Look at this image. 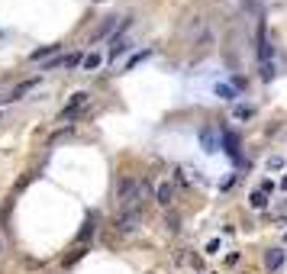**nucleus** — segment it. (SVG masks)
<instances>
[{
  "label": "nucleus",
  "instance_id": "obj_1",
  "mask_svg": "<svg viewBox=\"0 0 287 274\" xmlns=\"http://www.w3.org/2000/svg\"><path fill=\"white\" fill-rule=\"evenodd\" d=\"M139 197H142V184H139L136 178H123V181H119L116 200H119V207H123V210L139 207Z\"/></svg>",
  "mask_w": 287,
  "mask_h": 274
},
{
  "label": "nucleus",
  "instance_id": "obj_2",
  "mask_svg": "<svg viewBox=\"0 0 287 274\" xmlns=\"http://www.w3.org/2000/svg\"><path fill=\"white\" fill-rule=\"evenodd\" d=\"M139 223H142V210H139V207L123 210V216H119V232H136Z\"/></svg>",
  "mask_w": 287,
  "mask_h": 274
},
{
  "label": "nucleus",
  "instance_id": "obj_3",
  "mask_svg": "<svg viewBox=\"0 0 287 274\" xmlns=\"http://www.w3.org/2000/svg\"><path fill=\"white\" fill-rule=\"evenodd\" d=\"M84 103H88V94H84V91L71 94V100H68V107L62 110V120H74V116H77V110H81Z\"/></svg>",
  "mask_w": 287,
  "mask_h": 274
},
{
  "label": "nucleus",
  "instance_id": "obj_4",
  "mask_svg": "<svg viewBox=\"0 0 287 274\" xmlns=\"http://www.w3.org/2000/svg\"><path fill=\"white\" fill-rule=\"evenodd\" d=\"M284 258H287V252H281V249H271V252H268L265 255V268L268 271H281V264H284Z\"/></svg>",
  "mask_w": 287,
  "mask_h": 274
},
{
  "label": "nucleus",
  "instance_id": "obj_5",
  "mask_svg": "<svg viewBox=\"0 0 287 274\" xmlns=\"http://www.w3.org/2000/svg\"><path fill=\"white\" fill-rule=\"evenodd\" d=\"M155 200H158L161 207H171V200H175V187H171L168 181H161L158 187H155Z\"/></svg>",
  "mask_w": 287,
  "mask_h": 274
},
{
  "label": "nucleus",
  "instance_id": "obj_6",
  "mask_svg": "<svg viewBox=\"0 0 287 274\" xmlns=\"http://www.w3.org/2000/svg\"><path fill=\"white\" fill-rule=\"evenodd\" d=\"M223 145H226V155L232 162H239V139H232V132H223Z\"/></svg>",
  "mask_w": 287,
  "mask_h": 274
},
{
  "label": "nucleus",
  "instance_id": "obj_7",
  "mask_svg": "<svg viewBox=\"0 0 287 274\" xmlns=\"http://www.w3.org/2000/svg\"><path fill=\"white\" fill-rule=\"evenodd\" d=\"M249 207H252V210H265V207H268V193H265V190H252V193H249Z\"/></svg>",
  "mask_w": 287,
  "mask_h": 274
},
{
  "label": "nucleus",
  "instance_id": "obj_8",
  "mask_svg": "<svg viewBox=\"0 0 287 274\" xmlns=\"http://www.w3.org/2000/svg\"><path fill=\"white\" fill-rule=\"evenodd\" d=\"M200 145H203V152H220V142H216V136H210V129L200 132Z\"/></svg>",
  "mask_w": 287,
  "mask_h": 274
},
{
  "label": "nucleus",
  "instance_id": "obj_9",
  "mask_svg": "<svg viewBox=\"0 0 287 274\" xmlns=\"http://www.w3.org/2000/svg\"><path fill=\"white\" fill-rule=\"evenodd\" d=\"M58 52H62V46L55 42V46H42V49H36L29 58H32V61H42V58H49V55H58Z\"/></svg>",
  "mask_w": 287,
  "mask_h": 274
},
{
  "label": "nucleus",
  "instance_id": "obj_10",
  "mask_svg": "<svg viewBox=\"0 0 287 274\" xmlns=\"http://www.w3.org/2000/svg\"><path fill=\"white\" fill-rule=\"evenodd\" d=\"M116 20H119V16H107V23H103L100 29H97V36H94V39H103V36H110V32H116V29H119Z\"/></svg>",
  "mask_w": 287,
  "mask_h": 274
},
{
  "label": "nucleus",
  "instance_id": "obj_11",
  "mask_svg": "<svg viewBox=\"0 0 287 274\" xmlns=\"http://www.w3.org/2000/svg\"><path fill=\"white\" fill-rule=\"evenodd\" d=\"M126 49H129V39H126V36H119L116 42H113V49H110V55H107V58H110V61H113V58H119Z\"/></svg>",
  "mask_w": 287,
  "mask_h": 274
},
{
  "label": "nucleus",
  "instance_id": "obj_12",
  "mask_svg": "<svg viewBox=\"0 0 287 274\" xmlns=\"http://www.w3.org/2000/svg\"><path fill=\"white\" fill-rule=\"evenodd\" d=\"M32 87H36V77H29V81H23V84H16V91L7 97V100H20V97L26 94V91H32Z\"/></svg>",
  "mask_w": 287,
  "mask_h": 274
},
{
  "label": "nucleus",
  "instance_id": "obj_13",
  "mask_svg": "<svg viewBox=\"0 0 287 274\" xmlns=\"http://www.w3.org/2000/svg\"><path fill=\"white\" fill-rule=\"evenodd\" d=\"M100 61H103V58L97 55V52H91V55H84V61H81V65L88 68V71H94V68H100Z\"/></svg>",
  "mask_w": 287,
  "mask_h": 274
},
{
  "label": "nucleus",
  "instance_id": "obj_14",
  "mask_svg": "<svg viewBox=\"0 0 287 274\" xmlns=\"http://www.w3.org/2000/svg\"><path fill=\"white\" fill-rule=\"evenodd\" d=\"M216 94H220L223 100H236V91H232V87H226V84H216Z\"/></svg>",
  "mask_w": 287,
  "mask_h": 274
},
{
  "label": "nucleus",
  "instance_id": "obj_15",
  "mask_svg": "<svg viewBox=\"0 0 287 274\" xmlns=\"http://www.w3.org/2000/svg\"><path fill=\"white\" fill-rule=\"evenodd\" d=\"M274 77V61H262V81H271Z\"/></svg>",
  "mask_w": 287,
  "mask_h": 274
},
{
  "label": "nucleus",
  "instance_id": "obj_16",
  "mask_svg": "<svg viewBox=\"0 0 287 274\" xmlns=\"http://www.w3.org/2000/svg\"><path fill=\"white\" fill-rule=\"evenodd\" d=\"M81 61H84L81 55H68V58L62 61V65H65V68H77V65H81Z\"/></svg>",
  "mask_w": 287,
  "mask_h": 274
},
{
  "label": "nucleus",
  "instance_id": "obj_17",
  "mask_svg": "<svg viewBox=\"0 0 287 274\" xmlns=\"http://www.w3.org/2000/svg\"><path fill=\"white\" fill-rule=\"evenodd\" d=\"M252 116V107H236V120H249Z\"/></svg>",
  "mask_w": 287,
  "mask_h": 274
},
{
  "label": "nucleus",
  "instance_id": "obj_18",
  "mask_svg": "<svg viewBox=\"0 0 287 274\" xmlns=\"http://www.w3.org/2000/svg\"><path fill=\"white\" fill-rule=\"evenodd\" d=\"M168 226H171V229H175V232H178V229H181V226H178V213H168Z\"/></svg>",
  "mask_w": 287,
  "mask_h": 274
},
{
  "label": "nucleus",
  "instance_id": "obj_19",
  "mask_svg": "<svg viewBox=\"0 0 287 274\" xmlns=\"http://www.w3.org/2000/svg\"><path fill=\"white\" fill-rule=\"evenodd\" d=\"M268 168H284V158H277V155H274L271 162H268Z\"/></svg>",
  "mask_w": 287,
  "mask_h": 274
},
{
  "label": "nucleus",
  "instance_id": "obj_20",
  "mask_svg": "<svg viewBox=\"0 0 287 274\" xmlns=\"http://www.w3.org/2000/svg\"><path fill=\"white\" fill-rule=\"evenodd\" d=\"M281 187H284V190H287V178H284V181H281Z\"/></svg>",
  "mask_w": 287,
  "mask_h": 274
},
{
  "label": "nucleus",
  "instance_id": "obj_21",
  "mask_svg": "<svg viewBox=\"0 0 287 274\" xmlns=\"http://www.w3.org/2000/svg\"><path fill=\"white\" fill-rule=\"evenodd\" d=\"M284 242H287V232H284Z\"/></svg>",
  "mask_w": 287,
  "mask_h": 274
}]
</instances>
